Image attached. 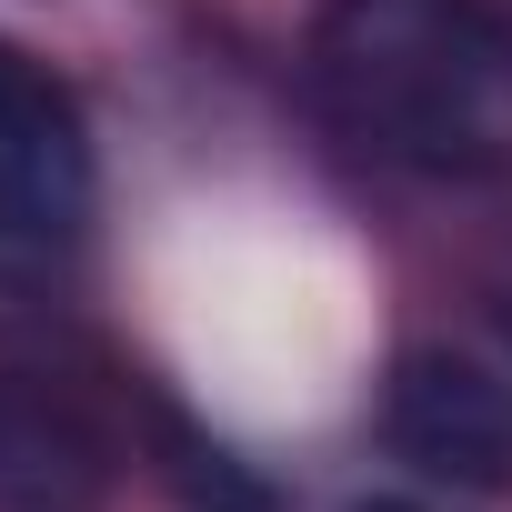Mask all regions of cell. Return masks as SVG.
Instances as JSON below:
<instances>
[{
    "label": "cell",
    "instance_id": "cell-1",
    "mask_svg": "<svg viewBox=\"0 0 512 512\" xmlns=\"http://www.w3.org/2000/svg\"><path fill=\"white\" fill-rule=\"evenodd\" d=\"M312 91L372 161L462 181L512 161V21L492 0H332Z\"/></svg>",
    "mask_w": 512,
    "mask_h": 512
},
{
    "label": "cell",
    "instance_id": "cell-2",
    "mask_svg": "<svg viewBox=\"0 0 512 512\" xmlns=\"http://www.w3.org/2000/svg\"><path fill=\"white\" fill-rule=\"evenodd\" d=\"M81 211H91L81 111L21 51H0V272H41L51 251H71Z\"/></svg>",
    "mask_w": 512,
    "mask_h": 512
},
{
    "label": "cell",
    "instance_id": "cell-3",
    "mask_svg": "<svg viewBox=\"0 0 512 512\" xmlns=\"http://www.w3.org/2000/svg\"><path fill=\"white\" fill-rule=\"evenodd\" d=\"M392 442L422 472L502 482L512 472V382L462 362V352H412L392 372Z\"/></svg>",
    "mask_w": 512,
    "mask_h": 512
},
{
    "label": "cell",
    "instance_id": "cell-4",
    "mask_svg": "<svg viewBox=\"0 0 512 512\" xmlns=\"http://www.w3.org/2000/svg\"><path fill=\"white\" fill-rule=\"evenodd\" d=\"M91 502L101 442L41 392H0V512H91Z\"/></svg>",
    "mask_w": 512,
    "mask_h": 512
},
{
    "label": "cell",
    "instance_id": "cell-5",
    "mask_svg": "<svg viewBox=\"0 0 512 512\" xmlns=\"http://www.w3.org/2000/svg\"><path fill=\"white\" fill-rule=\"evenodd\" d=\"M362 512H422V502H362Z\"/></svg>",
    "mask_w": 512,
    "mask_h": 512
}]
</instances>
